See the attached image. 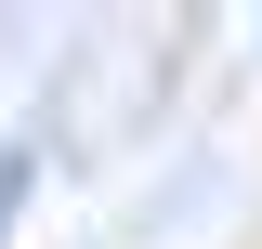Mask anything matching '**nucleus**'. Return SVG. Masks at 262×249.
I'll return each mask as SVG.
<instances>
[{
    "mask_svg": "<svg viewBox=\"0 0 262 249\" xmlns=\"http://www.w3.org/2000/svg\"><path fill=\"white\" fill-rule=\"evenodd\" d=\"M27 171H39V157H27V144L0 157V236H13V210H27Z\"/></svg>",
    "mask_w": 262,
    "mask_h": 249,
    "instance_id": "nucleus-1",
    "label": "nucleus"
}]
</instances>
